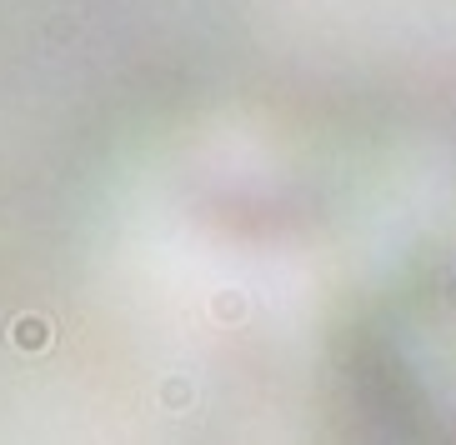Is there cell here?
<instances>
[{"label": "cell", "instance_id": "6da1fadb", "mask_svg": "<svg viewBox=\"0 0 456 445\" xmlns=\"http://www.w3.org/2000/svg\"><path fill=\"white\" fill-rule=\"evenodd\" d=\"M15 335H21V346H35V350L46 346V326H41V320H21V326H15Z\"/></svg>", "mask_w": 456, "mask_h": 445}]
</instances>
